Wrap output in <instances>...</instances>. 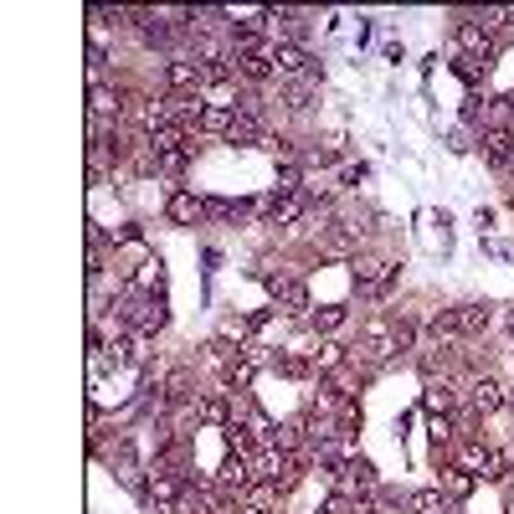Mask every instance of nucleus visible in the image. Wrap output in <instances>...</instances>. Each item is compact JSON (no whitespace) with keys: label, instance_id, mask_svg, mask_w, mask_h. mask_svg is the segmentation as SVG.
Here are the masks:
<instances>
[{"label":"nucleus","instance_id":"nucleus-1","mask_svg":"<svg viewBox=\"0 0 514 514\" xmlns=\"http://www.w3.org/2000/svg\"><path fill=\"white\" fill-rule=\"evenodd\" d=\"M504 401H509V386L494 371H468L463 376V407L479 417V422L494 417V412H504Z\"/></svg>","mask_w":514,"mask_h":514},{"label":"nucleus","instance_id":"nucleus-2","mask_svg":"<svg viewBox=\"0 0 514 514\" xmlns=\"http://www.w3.org/2000/svg\"><path fill=\"white\" fill-rule=\"evenodd\" d=\"M160 78H165V93L170 98H206V67L186 52H170L165 67H160Z\"/></svg>","mask_w":514,"mask_h":514},{"label":"nucleus","instance_id":"nucleus-3","mask_svg":"<svg viewBox=\"0 0 514 514\" xmlns=\"http://www.w3.org/2000/svg\"><path fill=\"white\" fill-rule=\"evenodd\" d=\"M350 278H355V288L365 293V299H386V293L396 288V278H401V268H396V263H386V257L360 252L355 263H350Z\"/></svg>","mask_w":514,"mask_h":514},{"label":"nucleus","instance_id":"nucleus-4","mask_svg":"<svg viewBox=\"0 0 514 514\" xmlns=\"http://www.w3.org/2000/svg\"><path fill=\"white\" fill-rule=\"evenodd\" d=\"M88 119L93 124H108V129H114V124H124L129 119V98L114 88V83H88Z\"/></svg>","mask_w":514,"mask_h":514},{"label":"nucleus","instance_id":"nucleus-5","mask_svg":"<svg viewBox=\"0 0 514 514\" xmlns=\"http://www.w3.org/2000/svg\"><path fill=\"white\" fill-rule=\"evenodd\" d=\"M453 47H458V57L489 67V57H494V47H499V36H494L484 21H458V26H453Z\"/></svg>","mask_w":514,"mask_h":514},{"label":"nucleus","instance_id":"nucleus-6","mask_svg":"<svg viewBox=\"0 0 514 514\" xmlns=\"http://www.w3.org/2000/svg\"><path fill=\"white\" fill-rule=\"evenodd\" d=\"M335 489H340V494H355V499H371V494L381 489V473H376V463H371V458L350 453V463L335 473Z\"/></svg>","mask_w":514,"mask_h":514},{"label":"nucleus","instance_id":"nucleus-7","mask_svg":"<svg viewBox=\"0 0 514 514\" xmlns=\"http://www.w3.org/2000/svg\"><path fill=\"white\" fill-rule=\"evenodd\" d=\"M257 278H263L268 283V293H273V299H278V309H288L293 319H309V283L304 278H283V273H257Z\"/></svg>","mask_w":514,"mask_h":514},{"label":"nucleus","instance_id":"nucleus-8","mask_svg":"<svg viewBox=\"0 0 514 514\" xmlns=\"http://www.w3.org/2000/svg\"><path fill=\"white\" fill-rule=\"evenodd\" d=\"M360 237H365V227H355V222H329L319 232V252L340 257V263H355V257H360Z\"/></svg>","mask_w":514,"mask_h":514},{"label":"nucleus","instance_id":"nucleus-9","mask_svg":"<svg viewBox=\"0 0 514 514\" xmlns=\"http://www.w3.org/2000/svg\"><path fill=\"white\" fill-rule=\"evenodd\" d=\"M263 216H268V227H299L309 216V201H304V191H273L263 201Z\"/></svg>","mask_w":514,"mask_h":514},{"label":"nucleus","instance_id":"nucleus-10","mask_svg":"<svg viewBox=\"0 0 514 514\" xmlns=\"http://www.w3.org/2000/svg\"><path fill=\"white\" fill-rule=\"evenodd\" d=\"M278 83H299V78H324V67L309 57V47H278Z\"/></svg>","mask_w":514,"mask_h":514},{"label":"nucleus","instance_id":"nucleus-11","mask_svg":"<svg viewBox=\"0 0 514 514\" xmlns=\"http://www.w3.org/2000/svg\"><path fill=\"white\" fill-rule=\"evenodd\" d=\"M216 484H222L232 499H242L252 484H257V473H252V458L247 453H227V463L216 468Z\"/></svg>","mask_w":514,"mask_h":514},{"label":"nucleus","instance_id":"nucleus-12","mask_svg":"<svg viewBox=\"0 0 514 514\" xmlns=\"http://www.w3.org/2000/svg\"><path fill=\"white\" fill-rule=\"evenodd\" d=\"M479 144H484V160H489L494 170H514V129H509V124H489V129L479 134Z\"/></svg>","mask_w":514,"mask_h":514},{"label":"nucleus","instance_id":"nucleus-13","mask_svg":"<svg viewBox=\"0 0 514 514\" xmlns=\"http://www.w3.org/2000/svg\"><path fill=\"white\" fill-rule=\"evenodd\" d=\"M489 463H494V448L484 443V437H463V443L453 448V468L473 473V479H489Z\"/></svg>","mask_w":514,"mask_h":514},{"label":"nucleus","instance_id":"nucleus-14","mask_svg":"<svg viewBox=\"0 0 514 514\" xmlns=\"http://www.w3.org/2000/svg\"><path fill=\"white\" fill-rule=\"evenodd\" d=\"M165 216H170L175 227H196L201 216H211V211H206V201H201L196 191H186V186H175V191L165 196Z\"/></svg>","mask_w":514,"mask_h":514},{"label":"nucleus","instance_id":"nucleus-15","mask_svg":"<svg viewBox=\"0 0 514 514\" xmlns=\"http://www.w3.org/2000/svg\"><path fill=\"white\" fill-rule=\"evenodd\" d=\"M304 324H309L314 340H335V329L350 324V304H319V309H309Z\"/></svg>","mask_w":514,"mask_h":514},{"label":"nucleus","instance_id":"nucleus-16","mask_svg":"<svg viewBox=\"0 0 514 514\" xmlns=\"http://www.w3.org/2000/svg\"><path fill=\"white\" fill-rule=\"evenodd\" d=\"M227 144H263V150H268V144H273V129H268V119H263V114H242V108H237Z\"/></svg>","mask_w":514,"mask_h":514},{"label":"nucleus","instance_id":"nucleus-17","mask_svg":"<svg viewBox=\"0 0 514 514\" xmlns=\"http://www.w3.org/2000/svg\"><path fill=\"white\" fill-rule=\"evenodd\" d=\"M494 304L479 299V304H458V329H463V340H484L489 335V324H494Z\"/></svg>","mask_w":514,"mask_h":514},{"label":"nucleus","instance_id":"nucleus-18","mask_svg":"<svg viewBox=\"0 0 514 514\" xmlns=\"http://www.w3.org/2000/svg\"><path fill=\"white\" fill-rule=\"evenodd\" d=\"M319 83H324V78H299V83H283V108H288V114H309V108L319 103Z\"/></svg>","mask_w":514,"mask_h":514},{"label":"nucleus","instance_id":"nucleus-19","mask_svg":"<svg viewBox=\"0 0 514 514\" xmlns=\"http://www.w3.org/2000/svg\"><path fill=\"white\" fill-rule=\"evenodd\" d=\"M278 499H283V494H278L273 484H263V479H257V484H252V489L237 499V509H242V514H273V509H278Z\"/></svg>","mask_w":514,"mask_h":514},{"label":"nucleus","instance_id":"nucleus-20","mask_svg":"<svg viewBox=\"0 0 514 514\" xmlns=\"http://www.w3.org/2000/svg\"><path fill=\"white\" fill-rule=\"evenodd\" d=\"M309 360H314V371L324 376V371H335V365H345L350 350H345L340 340H314V345H309Z\"/></svg>","mask_w":514,"mask_h":514},{"label":"nucleus","instance_id":"nucleus-21","mask_svg":"<svg viewBox=\"0 0 514 514\" xmlns=\"http://www.w3.org/2000/svg\"><path fill=\"white\" fill-rule=\"evenodd\" d=\"M407 514H453V499L443 489H417L407 494Z\"/></svg>","mask_w":514,"mask_h":514},{"label":"nucleus","instance_id":"nucleus-22","mask_svg":"<svg viewBox=\"0 0 514 514\" xmlns=\"http://www.w3.org/2000/svg\"><path fill=\"white\" fill-rule=\"evenodd\" d=\"M170 324V309H165V293H150V304H144V314H139V335L150 340V335H160V329Z\"/></svg>","mask_w":514,"mask_h":514},{"label":"nucleus","instance_id":"nucleus-23","mask_svg":"<svg viewBox=\"0 0 514 514\" xmlns=\"http://www.w3.org/2000/svg\"><path fill=\"white\" fill-rule=\"evenodd\" d=\"M232 119H237V108H227V103H206L196 134H232Z\"/></svg>","mask_w":514,"mask_h":514},{"label":"nucleus","instance_id":"nucleus-24","mask_svg":"<svg viewBox=\"0 0 514 514\" xmlns=\"http://www.w3.org/2000/svg\"><path fill=\"white\" fill-rule=\"evenodd\" d=\"M473 484H479L473 473H463V468H443V484H437V489H443V494L458 504V499H468V494H473Z\"/></svg>","mask_w":514,"mask_h":514},{"label":"nucleus","instance_id":"nucleus-25","mask_svg":"<svg viewBox=\"0 0 514 514\" xmlns=\"http://www.w3.org/2000/svg\"><path fill=\"white\" fill-rule=\"evenodd\" d=\"M103 67H108V47H103V36L93 31V36H88V72H93V83L103 78Z\"/></svg>","mask_w":514,"mask_h":514},{"label":"nucleus","instance_id":"nucleus-26","mask_svg":"<svg viewBox=\"0 0 514 514\" xmlns=\"http://www.w3.org/2000/svg\"><path fill=\"white\" fill-rule=\"evenodd\" d=\"M453 72L463 83H479V72H484V62H468V57H453Z\"/></svg>","mask_w":514,"mask_h":514},{"label":"nucleus","instance_id":"nucleus-27","mask_svg":"<svg viewBox=\"0 0 514 514\" xmlns=\"http://www.w3.org/2000/svg\"><path fill=\"white\" fill-rule=\"evenodd\" d=\"M484 252H494V257H504V263H514V242H484Z\"/></svg>","mask_w":514,"mask_h":514},{"label":"nucleus","instance_id":"nucleus-28","mask_svg":"<svg viewBox=\"0 0 514 514\" xmlns=\"http://www.w3.org/2000/svg\"><path fill=\"white\" fill-rule=\"evenodd\" d=\"M504 319H509V345H514V304H509V314H504Z\"/></svg>","mask_w":514,"mask_h":514},{"label":"nucleus","instance_id":"nucleus-29","mask_svg":"<svg viewBox=\"0 0 514 514\" xmlns=\"http://www.w3.org/2000/svg\"><path fill=\"white\" fill-rule=\"evenodd\" d=\"M504 412H514V386H509V401H504Z\"/></svg>","mask_w":514,"mask_h":514},{"label":"nucleus","instance_id":"nucleus-30","mask_svg":"<svg viewBox=\"0 0 514 514\" xmlns=\"http://www.w3.org/2000/svg\"><path fill=\"white\" fill-rule=\"evenodd\" d=\"M314 514H329V509H314Z\"/></svg>","mask_w":514,"mask_h":514},{"label":"nucleus","instance_id":"nucleus-31","mask_svg":"<svg viewBox=\"0 0 514 514\" xmlns=\"http://www.w3.org/2000/svg\"><path fill=\"white\" fill-rule=\"evenodd\" d=\"M509 206H514V191H509Z\"/></svg>","mask_w":514,"mask_h":514},{"label":"nucleus","instance_id":"nucleus-32","mask_svg":"<svg viewBox=\"0 0 514 514\" xmlns=\"http://www.w3.org/2000/svg\"><path fill=\"white\" fill-rule=\"evenodd\" d=\"M509 108H514V93H509Z\"/></svg>","mask_w":514,"mask_h":514}]
</instances>
